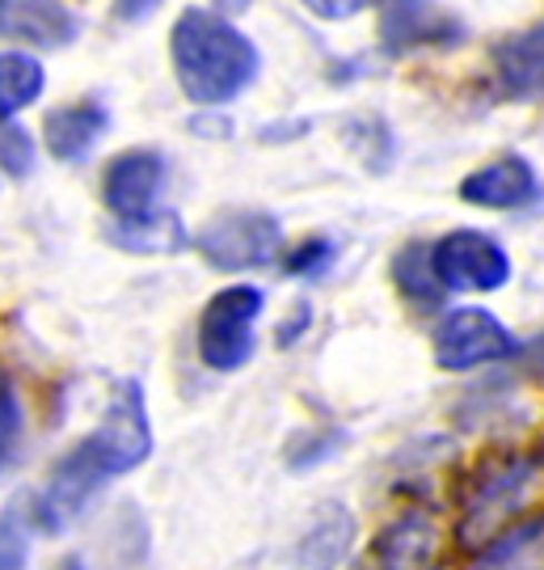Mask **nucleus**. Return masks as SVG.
<instances>
[{"label": "nucleus", "instance_id": "1", "mask_svg": "<svg viewBox=\"0 0 544 570\" xmlns=\"http://www.w3.org/2000/svg\"><path fill=\"white\" fill-rule=\"evenodd\" d=\"M152 456V423L144 406V389L122 381L101 414V423L72 452H63L60 465L51 469V482L34 494V529L63 532L81 515L115 478L140 469Z\"/></svg>", "mask_w": 544, "mask_h": 570}, {"label": "nucleus", "instance_id": "2", "mask_svg": "<svg viewBox=\"0 0 544 570\" xmlns=\"http://www.w3.org/2000/svg\"><path fill=\"white\" fill-rule=\"evenodd\" d=\"M174 72L195 106H224L241 98L258 77V47L220 13L186 9L174 26Z\"/></svg>", "mask_w": 544, "mask_h": 570}, {"label": "nucleus", "instance_id": "3", "mask_svg": "<svg viewBox=\"0 0 544 570\" xmlns=\"http://www.w3.org/2000/svg\"><path fill=\"white\" fill-rule=\"evenodd\" d=\"M544 508V452H503L489 456L464 490L456 541L482 553L506 532L524 529Z\"/></svg>", "mask_w": 544, "mask_h": 570}, {"label": "nucleus", "instance_id": "4", "mask_svg": "<svg viewBox=\"0 0 544 570\" xmlns=\"http://www.w3.org/2000/svg\"><path fill=\"white\" fill-rule=\"evenodd\" d=\"M266 296L249 284H233L216 292L199 317V360L211 372H237L254 360V326L263 317Z\"/></svg>", "mask_w": 544, "mask_h": 570}, {"label": "nucleus", "instance_id": "5", "mask_svg": "<svg viewBox=\"0 0 544 570\" xmlns=\"http://www.w3.org/2000/svg\"><path fill=\"white\" fill-rule=\"evenodd\" d=\"M199 254L216 271H258L283 254V225L270 212H220L202 225Z\"/></svg>", "mask_w": 544, "mask_h": 570}, {"label": "nucleus", "instance_id": "6", "mask_svg": "<svg viewBox=\"0 0 544 570\" xmlns=\"http://www.w3.org/2000/svg\"><path fill=\"white\" fill-rule=\"evenodd\" d=\"M524 346L489 308H456L435 330V364L444 372H473L485 364L515 360Z\"/></svg>", "mask_w": 544, "mask_h": 570}, {"label": "nucleus", "instance_id": "7", "mask_svg": "<svg viewBox=\"0 0 544 570\" xmlns=\"http://www.w3.org/2000/svg\"><path fill=\"white\" fill-rule=\"evenodd\" d=\"M431 266L444 292H498L511 279V254L477 228H456L431 245Z\"/></svg>", "mask_w": 544, "mask_h": 570}, {"label": "nucleus", "instance_id": "8", "mask_svg": "<svg viewBox=\"0 0 544 570\" xmlns=\"http://www.w3.org/2000/svg\"><path fill=\"white\" fill-rule=\"evenodd\" d=\"M447 562V532L431 511L414 508L388 520L359 570H444Z\"/></svg>", "mask_w": 544, "mask_h": 570}, {"label": "nucleus", "instance_id": "9", "mask_svg": "<svg viewBox=\"0 0 544 570\" xmlns=\"http://www.w3.org/2000/svg\"><path fill=\"white\" fill-rule=\"evenodd\" d=\"M165 174H169V165H165L157 148H131V153H119L115 161L106 165L101 199L115 212L119 225L148 220L152 212H161L157 199L165 190Z\"/></svg>", "mask_w": 544, "mask_h": 570}, {"label": "nucleus", "instance_id": "10", "mask_svg": "<svg viewBox=\"0 0 544 570\" xmlns=\"http://www.w3.org/2000/svg\"><path fill=\"white\" fill-rule=\"evenodd\" d=\"M544 195L541 178L532 161L524 157H498V161L473 169L461 183V199L473 207H494V212H515V207H532Z\"/></svg>", "mask_w": 544, "mask_h": 570}, {"label": "nucleus", "instance_id": "11", "mask_svg": "<svg viewBox=\"0 0 544 570\" xmlns=\"http://www.w3.org/2000/svg\"><path fill=\"white\" fill-rule=\"evenodd\" d=\"M380 35L388 51H418V47H444V42H456L464 35L461 21H452L431 0H388L384 4V21Z\"/></svg>", "mask_w": 544, "mask_h": 570}, {"label": "nucleus", "instance_id": "12", "mask_svg": "<svg viewBox=\"0 0 544 570\" xmlns=\"http://www.w3.org/2000/svg\"><path fill=\"white\" fill-rule=\"evenodd\" d=\"M0 35L26 47H68L81 35V21L60 0H0Z\"/></svg>", "mask_w": 544, "mask_h": 570}, {"label": "nucleus", "instance_id": "13", "mask_svg": "<svg viewBox=\"0 0 544 570\" xmlns=\"http://www.w3.org/2000/svg\"><path fill=\"white\" fill-rule=\"evenodd\" d=\"M106 131H110V110L101 102L60 106L42 122V140H47L56 161H85Z\"/></svg>", "mask_w": 544, "mask_h": 570}, {"label": "nucleus", "instance_id": "14", "mask_svg": "<svg viewBox=\"0 0 544 570\" xmlns=\"http://www.w3.org/2000/svg\"><path fill=\"white\" fill-rule=\"evenodd\" d=\"M494 77L506 98L524 102L544 94V21L494 47Z\"/></svg>", "mask_w": 544, "mask_h": 570}, {"label": "nucleus", "instance_id": "15", "mask_svg": "<svg viewBox=\"0 0 544 570\" xmlns=\"http://www.w3.org/2000/svg\"><path fill=\"white\" fill-rule=\"evenodd\" d=\"M350 541H355V520H350V511H343L338 503H325V511L313 520V529L304 532L300 562L308 570L343 567V558L350 553Z\"/></svg>", "mask_w": 544, "mask_h": 570}, {"label": "nucleus", "instance_id": "16", "mask_svg": "<svg viewBox=\"0 0 544 570\" xmlns=\"http://www.w3.org/2000/svg\"><path fill=\"white\" fill-rule=\"evenodd\" d=\"M468 570H544V515H536L524 529L506 532L489 550L477 553Z\"/></svg>", "mask_w": 544, "mask_h": 570}, {"label": "nucleus", "instance_id": "17", "mask_svg": "<svg viewBox=\"0 0 544 570\" xmlns=\"http://www.w3.org/2000/svg\"><path fill=\"white\" fill-rule=\"evenodd\" d=\"M42 85H47V72L34 56L0 51V122H13L18 110L39 102Z\"/></svg>", "mask_w": 544, "mask_h": 570}, {"label": "nucleus", "instance_id": "18", "mask_svg": "<svg viewBox=\"0 0 544 570\" xmlns=\"http://www.w3.org/2000/svg\"><path fill=\"white\" fill-rule=\"evenodd\" d=\"M393 279L402 287V296L418 308H439L444 305V284L435 279L431 266V245H405L393 263Z\"/></svg>", "mask_w": 544, "mask_h": 570}, {"label": "nucleus", "instance_id": "19", "mask_svg": "<svg viewBox=\"0 0 544 570\" xmlns=\"http://www.w3.org/2000/svg\"><path fill=\"white\" fill-rule=\"evenodd\" d=\"M110 237L131 249V254H169L186 245V228L174 212H152L148 220H131V225H115Z\"/></svg>", "mask_w": 544, "mask_h": 570}, {"label": "nucleus", "instance_id": "20", "mask_svg": "<svg viewBox=\"0 0 544 570\" xmlns=\"http://www.w3.org/2000/svg\"><path fill=\"white\" fill-rule=\"evenodd\" d=\"M30 537H34V515L26 503H13L0 515V570H26Z\"/></svg>", "mask_w": 544, "mask_h": 570}, {"label": "nucleus", "instance_id": "21", "mask_svg": "<svg viewBox=\"0 0 544 570\" xmlns=\"http://www.w3.org/2000/svg\"><path fill=\"white\" fill-rule=\"evenodd\" d=\"M0 169L9 178H26L34 169V140L18 122H0Z\"/></svg>", "mask_w": 544, "mask_h": 570}, {"label": "nucleus", "instance_id": "22", "mask_svg": "<svg viewBox=\"0 0 544 570\" xmlns=\"http://www.w3.org/2000/svg\"><path fill=\"white\" fill-rule=\"evenodd\" d=\"M334 254H338V249H334V245L325 242V237H313V242H304V245H296V249H291V254H287V271H291V275H308V279H313V275H322V271H329V263H334Z\"/></svg>", "mask_w": 544, "mask_h": 570}, {"label": "nucleus", "instance_id": "23", "mask_svg": "<svg viewBox=\"0 0 544 570\" xmlns=\"http://www.w3.org/2000/svg\"><path fill=\"white\" fill-rule=\"evenodd\" d=\"M21 435V402H18V389L13 381L0 372V461L9 456V449L18 444Z\"/></svg>", "mask_w": 544, "mask_h": 570}, {"label": "nucleus", "instance_id": "24", "mask_svg": "<svg viewBox=\"0 0 544 570\" xmlns=\"http://www.w3.org/2000/svg\"><path fill=\"white\" fill-rule=\"evenodd\" d=\"M317 18L325 21H343V18H355L363 9H372V4H380V0H304Z\"/></svg>", "mask_w": 544, "mask_h": 570}, {"label": "nucleus", "instance_id": "25", "mask_svg": "<svg viewBox=\"0 0 544 570\" xmlns=\"http://www.w3.org/2000/svg\"><path fill=\"white\" fill-rule=\"evenodd\" d=\"M165 0H115V13H119L122 21H140L148 18L152 9H161Z\"/></svg>", "mask_w": 544, "mask_h": 570}, {"label": "nucleus", "instance_id": "26", "mask_svg": "<svg viewBox=\"0 0 544 570\" xmlns=\"http://www.w3.org/2000/svg\"><path fill=\"white\" fill-rule=\"evenodd\" d=\"M211 4H216V13H220V18H233V13H245L254 0H211Z\"/></svg>", "mask_w": 544, "mask_h": 570}, {"label": "nucleus", "instance_id": "27", "mask_svg": "<svg viewBox=\"0 0 544 570\" xmlns=\"http://www.w3.org/2000/svg\"><path fill=\"white\" fill-rule=\"evenodd\" d=\"M524 355H527V364L536 367V372H544V334L532 346H524Z\"/></svg>", "mask_w": 544, "mask_h": 570}]
</instances>
